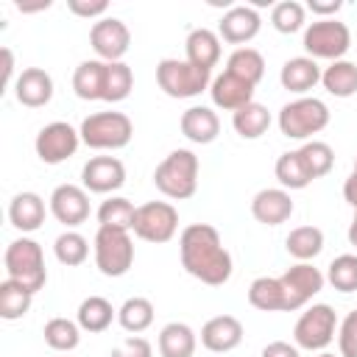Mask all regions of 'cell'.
I'll return each instance as SVG.
<instances>
[{
  "label": "cell",
  "instance_id": "1",
  "mask_svg": "<svg viewBox=\"0 0 357 357\" xmlns=\"http://www.w3.org/2000/svg\"><path fill=\"white\" fill-rule=\"evenodd\" d=\"M181 265L204 284H226L231 276V254L223 248L220 234L209 223H190L178 237Z\"/></svg>",
  "mask_w": 357,
  "mask_h": 357
},
{
  "label": "cell",
  "instance_id": "2",
  "mask_svg": "<svg viewBox=\"0 0 357 357\" xmlns=\"http://www.w3.org/2000/svg\"><path fill=\"white\" fill-rule=\"evenodd\" d=\"M153 184L162 195L173 201L192 198L198 190V156L187 148L170 151L153 170Z\"/></svg>",
  "mask_w": 357,
  "mask_h": 357
},
{
  "label": "cell",
  "instance_id": "3",
  "mask_svg": "<svg viewBox=\"0 0 357 357\" xmlns=\"http://www.w3.org/2000/svg\"><path fill=\"white\" fill-rule=\"evenodd\" d=\"M78 134H81V142L95 151H117L131 142L134 123L123 112H98L84 117Z\"/></svg>",
  "mask_w": 357,
  "mask_h": 357
},
{
  "label": "cell",
  "instance_id": "4",
  "mask_svg": "<svg viewBox=\"0 0 357 357\" xmlns=\"http://www.w3.org/2000/svg\"><path fill=\"white\" fill-rule=\"evenodd\" d=\"M6 273L8 279L25 284L31 293L42 290L47 282V271H45V257H42V245L31 237H20L14 243H8L6 248Z\"/></svg>",
  "mask_w": 357,
  "mask_h": 357
},
{
  "label": "cell",
  "instance_id": "5",
  "mask_svg": "<svg viewBox=\"0 0 357 357\" xmlns=\"http://www.w3.org/2000/svg\"><path fill=\"white\" fill-rule=\"evenodd\" d=\"M156 84L170 98H195L212 84V70L181 59H162L156 64Z\"/></svg>",
  "mask_w": 357,
  "mask_h": 357
},
{
  "label": "cell",
  "instance_id": "6",
  "mask_svg": "<svg viewBox=\"0 0 357 357\" xmlns=\"http://www.w3.org/2000/svg\"><path fill=\"white\" fill-rule=\"evenodd\" d=\"M329 126V109L318 98H298L282 106L279 112V131L287 139H307Z\"/></svg>",
  "mask_w": 357,
  "mask_h": 357
},
{
  "label": "cell",
  "instance_id": "7",
  "mask_svg": "<svg viewBox=\"0 0 357 357\" xmlns=\"http://www.w3.org/2000/svg\"><path fill=\"white\" fill-rule=\"evenodd\" d=\"M95 265L103 276H123L134 265V243L128 231L98 226L95 234Z\"/></svg>",
  "mask_w": 357,
  "mask_h": 357
},
{
  "label": "cell",
  "instance_id": "8",
  "mask_svg": "<svg viewBox=\"0 0 357 357\" xmlns=\"http://www.w3.org/2000/svg\"><path fill=\"white\" fill-rule=\"evenodd\" d=\"M349 47H351V33H349L346 22H340L335 17L315 20L304 31V50L310 53V59L340 61Z\"/></svg>",
  "mask_w": 357,
  "mask_h": 357
},
{
  "label": "cell",
  "instance_id": "9",
  "mask_svg": "<svg viewBox=\"0 0 357 357\" xmlns=\"http://www.w3.org/2000/svg\"><path fill=\"white\" fill-rule=\"evenodd\" d=\"M335 326H337V318H335V310L329 304H312L307 312H301V318L296 321L293 326V340L298 349H307V351H321L332 343L335 337Z\"/></svg>",
  "mask_w": 357,
  "mask_h": 357
},
{
  "label": "cell",
  "instance_id": "10",
  "mask_svg": "<svg viewBox=\"0 0 357 357\" xmlns=\"http://www.w3.org/2000/svg\"><path fill=\"white\" fill-rule=\"evenodd\" d=\"M178 229V212L167 201H148L137 206L131 231L145 243H167Z\"/></svg>",
  "mask_w": 357,
  "mask_h": 357
},
{
  "label": "cell",
  "instance_id": "11",
  "mask_svg": "<svg viewBox=\"0 0 357 357\" xmlns=\"http://www.w3.org/2000/svg\"><path fill=\"white\" fill-rule=\"evenodd\" d=\"M78 142H81V134L70 123L56 120V123H47L36 134L33 148H36V156L45 165H61L64 159H70L78 151Z\"/></svg>",
  "mask_w": 357,
  "mask_h": 357
},
{
  "label": "cell",
  "instance_id": "12",
  "mask_svg": "<svg viewBox=\"0 0 357 357\" xmlns=\"http://www.w3.org/2000/svg\"><path fill=\"white\" fill-rule=\"evenodd\" d=\"M89 42L100 61H123V56L128 53V45H131V31L123 20L103 17L92 25Z\"/></svg>",
  "mask_w": 357,
  "mask_h": 357
},
{
  "label": "cell",
  "instance_id": "13",
  "mask_svg": "<svg viewBox=\"0 0 357 357\" xmlns=\"http://www.w3.org/2000/svg\"><path fill=\"white\" fill-rule=\"evenodd\" d=\"M279 279H282V287H284V296H287V312L301 310L315 293L324 290V282H326L324 273L318 268H312L310 262H296Z\"/></svg>",
  "mask_w": 357,
  "mask_h": 357
},
{
  "label": "cell",
  "instance_id": "14",
  "mask_svg": "<svg viewBox=\"0 0 357 357\" xmlns=\"http://www.w3.org/2000/svg\"><path fill=\"white\" fill-rule=\"evenodd\" d=\"M50 212L64 226H81L89 218V195L78 184H59L50 192Z\"/></svg>",
  "mask_w": 357,
  "mask_h": 357
},
{
  "label": "cell",
  "instance_id": "15",
  "mask_svg": "<svg viewBox=\"0 0 357 357\" xmlns=\"http://www.w3.org/2000/svg\"><path fill=\"white\" fill-rule=\"evenodd\" d=\"M81 181L89 192H114L126 181V165L117 156H95L84 165Z\"/></svg>",
  "mask_w": 357,
  "mask_h": 357
},
{
  "label": "cell",
  "instance_id": "16",
  "mask_svg": "<svg viewBox=\"0 0 357 357\" xmlns=\"http://www.w3.org/2000/svg\"><path fill=\"white\" fill-rule=\"evenodd\" d=\"M259 25H262V20L251 6H231L220 17L218 36L229 45H245L259 33Z\"/></svg>",
  "mask_w": 357,
  "mask_h": 357
},
{
  "label": "cell",
  "instance_id": "17",
  "mask_svg": "<svg viewBox=\"0 0 357 357\" xmlns=\"http://www.w3.org/2000/svg\"><path fill=\"white\" fill-rule=\"evenodd\" d=\"M209 95H212V103L218 109H226V112H237L243 106H248L254 100V86L237 75H231L229 70H223L212 84H209Z\"/></svg>",
  "mask_w": 357,
  "mask_h": 357
},
{
  "label": "cell",
  "instance_id": "18",
  "mask_svg": "<svg viewBox=\"0 0 357 357\" xmlns=\"http://www.w3.org/2000/svg\"><path fill=\"white\" fill-rule=\"evenodd\" d=\"M201 343H204V349H209L215 354L231 351L243 343V324L234 315H215L204 324Z\"/></svg>",
  "mask_w": 357,
  "mask_h": 357
},
{
  "label": "cell",
  "instance_id": "19",
  "mask_svg": "<svg viewBox=\"0 0 357 357\" xmlns=\"http://www.w3.org/2000/svg\"><path fill=\"white\" fill-rule=\"evenodd\" d=\"M14 95L22 106L28 109H39L47 106L53 98V78L42 70V67H28L20 73V78L14 81Z\"/></svg>",
  "mask_w": 357,
  "mask_h": 357
},
{
  "label": "cell",
  "instance_id": "20",
  "mask_svg": "<svg viewBox=\"0 0 357 357\" xmlns=\"http://www.w3.org/2000/svg\"><path fill=\"white\" fill-rule=\"evenodd\" d=\"M251 215L265 226H279L293 215V198L287 190H276V187L259 190L251 198Z\"/></svg>",
  "mask_w": 357,
  "mask_h": 357
},
{
  "label": "cell",
  "instance_id": "21",
  "mask_svg": "<svg viewBox=\"0 0 357 357\" xmlns=\"http://www.w3.org/2000/svg\"><path fill=\"white\" fill-rule=\"evenodd\" d=\"M181 134L195 145H209L220 134V120L209 106H190L181 114Z\"/></svg>",
  "mask_w": 357,
  "mask_h": 357
},
{
  "label": "cell",
  "instance_id": "22",
  "mask_svg": "<svg viewBox=\"0 0 357 357\" xmlns=\"http://www.w3.org/2000/svg\"><path fill=\"white\" fill-rule=\"evenodd\" d=\"M279 81L287 92H296V95H304L310 92L318 81H321V67L315 59L310 56H296V59H287L282 64V73H279Z\"/></svg>",
  "mask_w": 357,
  "mask_h": 357
},
{
  "label": "cell",
  "instance_id": "23",
  "mask_svg": "<svg viewBox=\"0 0 357 357\" xmlns=\"http://www.w3.org/2000/svg\"><path fill=\"white\" fill-rule=\"evenodd\" d=\"M8 220L20 231H36L45 223V201L36 192H17L8 204Z\"/></svg>",
  "mask_w": 357,
  "mask_h": 357
},
{
  "label": "cell",
  "instance_id": "24",
  "mask_svg": "<svg viewBox=\"0 0 357 357\" xmlns=\"http://www.w3.org/2000/svg\"><path fill=\"white\" fill-rule=\"evenodd\" d=\"M103 86H106V61L86 59L75 67L73 89L81 100H103Z\"/></svg>",
  "mask_w": 357,
  "mask_h": 357
},
{
  "label": "cell",
  "instance_id": "25",
  "mask_svg": "<svg viewBox=\"0 0 357 357\" xmlns=\"http://www.w3.org/2000/svg\"><path fill=\"white\" fill-rule=\"evenodd\" d=\"M184 47H187V61H192L195 67L212 70L220 61V36L215 31H209V28L190 31Z\"/></svg>",
  "mask_w": 357,
  "mask_h": 357
},
{
  "label": "cell",
  "instance_id": "26",
  "mask_svg": "<svg viewBox=\"0 0 357 357\" xmlns=\"http://www.w3.org/2000/svg\"><path fill=\"white\" fill-rule=\"evenodd\" d=\"M248 304L262 312H287V296L282 279L276 276H257L248 287Z\"/></svg>",
  "mask_w": 357,
  "mask_h": 357
},
{
  "label": "cell",
  "instance_id": "27",
  "mask_svg": "<svg viewBox=\"0 0 357 357\" xmlns=\"http://www.w3.org/2000/svg\"><path fill=\"white\" fill-rule=\"evenodd\" d=\"M195 332L187 324H167L159 332V354L162 357H192L195 354Z\"/></svg>",
  "mask_w": 357,
  "mask_h": 357
},
{
  "label": "cell",
  "instance_id": "28",
  "mask_svg": "<svg viewBox=\"0 0 357 357\" xmlns=\"http://www.w3.org/2000/svg\"><path fill=\"white\" fill-rule=\"evenodd\" d=\"M321 84L335 98H351L357 92V64L354 61H346V59L332 61L321 73Z\"/></svg>",
  "mask_w": 357,
  "mask_h": 357
},
{
  "label": "cell",
  "instance_id": "29",
  "mask_svg": "<svg viewBox=\"0 0 357 357\" xmlns=\"http://www.w3.org/2000/svg\"><path fill=\"white\" fill-rule=\"evenodd\" d=\"M114 315H117V310L103 296H89V298H84L78 304V326L84 332H103V329H109Z\"/></svg>",
  "mask_w": 357,
  "mask_h": 357
},
{
  "label": "cell",
  "instance_id": "30",
  "mask_svg": "<svg viewBox=\"0 0 357 357\" xmlns=\"http://www.w3.org/2000/svg\"><path fill=\"white\" fill-rule=\"evenodd\" d=\"M231 126L243 139H257L271 128V112L262 103H248L231 114Z\"/></svg>",
  "mask_w": 357,
  "mask_h": 357
},
{
  "label": "cell",
  "instance_id": "31",
  "mask_svg": "<svg viewBox=\"0 0 357 357\" xmlns=\"http://www.w3.org/2000/svg\"><path fill=\"white\" fill-rule=\"evenodd\" d=\"M284 248H287V254L296 257L298 262H307V259H312V257L321 254V248H324V231H321L318 226H296V229L287 234Z\"/></svg>",
  "mask_w": 357,
  "mask_h": 357
},
{
  "label": "cell",
  "instance_id": "32",
  "mask_svg": "<svg viewBox=\"0 0 357 357\" xmlns=\"http://www.w3.org/2000/svg\"><path fill=\"white\" fill-rule=\"evenodd\" d=\"M226 70H229L231 75L248 81L251 86H257V84L262 81V75H265V59H262V53L254 50V47H237V50L229 56Z\"/></svg>",
  "mask_w": 357,
  "mask_h": 357
},
{
  "label": "cell",
  "instance_id": "33",
  "mask_svg": "<svg viewBox=\"0 0 357 357\" xmlns=\"http://www.w3.org/2000/svg\"><path fill=\"white\" fill-rule=\"evenodd\" d=\"M31 298H33V293L25 284H20L14 279H3L0 282V318H6V321L22 318L31 310Z\"/></svg>",
  "mask_w": 357,
  "mask_h": 357
},
{
  "label": "cell",
  "instance_id": "34",
  "mask_svg": "<svg viewBox=\"0 0 357 357\" xmlns=\"http://www.w3.org/2000/svg\"><path fill=\"white\" fill-rule=\"evenodd\" d=\"M273 170H276L279 184L287 187V190H304L312 181V176H310V170H307V165H304V159H301L298 151H284L276 159V167Z\"/></svg>",
  "mask_w": 357,
  "mask_h": 357
},
{
  "label": "cell",
  "instance_id": "35",
  "mask_svg": "<svg viewBox=\"0 0 357 357\" xmlns=\"http://www.w3.org/2000/svg\"><path fill=\"white\" fill-rule=\"evenodd\" d=\"M117 321L126 332H145L151 324H153V304L142 296H134V298H126L123 307L117 310Z\"/></svg>",
  "mask_w": 357,
  "mask_h": 357
},
{
  "label": "cell",
  "instance_id": "36",
  "mask_svg": "<svg viewBox=\"0 0 357 357\" xmlns=\"http://www.w3.org/2000/svg\"><path fill=\"white\" fill-rule=\"evenodd\" d=\"M134 215H137V206H134L128 198L112 195V198H106V201L100 204V209H98V223H100V226H112V229L131 231Z\"/></svg>",
  "mask_w": 357,
  "mask_h": 357
},
{
  "label": "cell",
  "instance_id": "37",
  "mask_svg": "<svg viewBox=\"0 0 357 357\" xmlns=\"http://www.w3.org/2000/svg\"><path fill=\"white\" fill-rule=\"evenodd\" d=\"M81 340V326L70 318H50L45 324V343L53 351H73Z\"/></svg>",
  "mask_w": 357,
  "mask_h": 357
},
{
  "label": "cell",
  "instance_id": "38",
  "mask_svg": "<svg viewBox=\"0 0 357 357\" xmlns=\"http://www.w3.org/2000/svg\"><path fill=\"white\" fill-rule=\"evenodd\" d=\"M134 86V73L126 61H106V86H103V100L117 103L126 100Z\"/></svg>",
  "mask_w": 357,
  "mask_h": 357
},
{
  "label": "cell",
  "instance_id": "39",
  "mask_svg": "<svg viewBox=\"0 0 357 357\" xmlns=\"http://www.w3.org/2000/svg\"><path fill=\"white\" fill-rule=\"evenodd\" d=\"M53 251H56V259H59L61 265L75 268V265H81V262L89 257V243H86V237L78 234V231H64V234L56 237Z\"/></svg>",
  "mask_w": 357,
  "mask_h": 357
},
{
  "label": "cell",
  "instance_id": "40",
  "mask_svg": "<svg viewBox=\"0 0 357 357\" xmlns=\"http://www.w3.org/2000/svg\"><path fill=\"white\" fill-rule=\"evenodd\" d=\"M326 279L335 290L340 293H354L357 290V254H340L329 262Z\"/></svg>",
  "mask_w": 357,
  "mask_h": 357
},
{
  "label": "cell",
  "instance_id": "41",
  "mask_svg": "<svg viewBox=\"0 0 357 357\" xmlns=\"http://www.w3.org/2000/svg\"><path fill=\"white\" fill-rule=\"evenodd\" d=\"M298 153H301V159H304V165H307V170H310L312 178L326 176V173L332 170V165H335V151H332L326 142H321V139L304 142V145L298 148Z\"/></svg>",
  "mask_w": 357,
  "mask_h": 357
},
{
  "label": "cell",
  "instance_id": "42",
  "mask_svg": "<svg viewBox=\"0 0 357 357\" xmlns=\"http://www.w3.org/2000/svg\"><path fill=\"white\" fill-rule=\"evenodd\" d=\"M271 25L279 33H296L304 25V6L296 0H282L271 11Z\"/></svg>",
  "mask_w": 357,
  "mask_h": 357
},
{
  "label": "cell",
  "instance_id": "43",
  "mask_svg": "<svg viewBox=\"0 0 357 357\" xmlns=\"http://www.w3.org/2000/svg\"><path fill=\"white\" fill-rule=\"evenodd\" d=\"M337 346H340V357H357V310H351L337 332Z\"/></svg>",
  "mask_w": 357,
  "mask_h": 357
},
{
  "label": "cell",
  "instance_id": "44",
  "mask_svg": "<svg viewBox=\"0 0 357 357\" xmlns=\"http://www.w3.org/2000/svg\"><path fill=\"white\" fill-rule=\"evenodd\" d=\"M151 354H153L151 343H148L145 337H139V335L126 337L123 343H117V346L112 349V357H151Z\"/></svg>",
  "mask_w": 357,
  "mask_h": 357
},
{
  "label": "cell",
  "instance_id": "45",
  "mask_svg": "<svg viewBox=\"0 0 357 357\" xmlns=\"http://www.w3.org/2000/svg\"><path fill=\"white\" fill-rule=\"evenodd\" d=\"M67 6H70L73 14L86 17V20H89V17H100V14H106V8H109L106 0H95V3H86V0H70Z\"/></svg>",
  "mask_w": 357,
  "mask_h": 357
},
{
  "label": "cell",
  "instance_id": "46",
  "mask_svg": "<svg viewBox=\"0 0 357 357\" xmlns=\"http://www.w3.org/2000/svg\"><path fill=\"white\" fill-rule=\"evenodd\" d=\"M262 357H301V354H298L296 346H290L284 340H273V343H268L262 349Z\"/></svg>",
  "mask_w": 357,
  "mask_h": 357
},
{
  "label": "cell",
  "instance_id": "47",
  "mask_svg": "<svg viewBox=\"0 0 357 357\" xmlns=\"http://www.w3.org/2000/svg\"><path fill=\"white\" fill-rule=\"evenodd\" d=\"M340 0H329V3H318V0H310L307 3V8L312 11V14H321V20H329V14H337L340 11Z\"/></svg>",
  "mask_w": 357,
  "mask_h": 357
},
{
  "label": "cell",
  "instance_id": "48",
  "mask_svg": "<svg viewBox=\"0 0 357 357\" xmlns=\"http://www.w3.org/2000/svg\"><path fill=\"white\" fill-rule=\"evenodd\" d=\"M11 75H14V53L11 47H3V86L11 84Z\"/></svg>",
  "mask_w": 357,
  "mask_h": 357
},
{
  "label": "cell",
  "instance_id": "49",
  "mask_svg": "<svg viewBox=\"0 0 357 357\" xmlns=\"http://www.w3.org/2000/svg\"><path fill=\"white\" fill-rule=\"evenodd\" d=\"M349 243L357 248V206H354V218H351V223H349Z\"/></svg>",
  "mask_w": 357,
  "mask_h": 357
},
{
  "label": "cell",
  "instance_id": "50",
  "mask_svg": "<svg viewBox=\"0 0 357 357\" xmlns=\"http://www.w3.org/2000/svg\"><path fill=\"white\" fill-rule=\"evenodd\" d=\"M318 357H335V354H329V351H321V354H318Z\"/></svg>",
  "mask_w": 357,
  "mask_h": 357
},
{
  "label": "cell",
  "instance_id": "51",
  "mask_svg": "<svg viewBox=\"0 0 357 357\" xmlns=\"http://www.w3.org/2000/svg\"><path fill=\"white\" fill-rule=\"evenodd\" d=\"M351 173H354V176H357V159H354V170H351Z\"/></svg>",
  "mask_w": 357,
  "mask_h": 357
}]
</instances>
